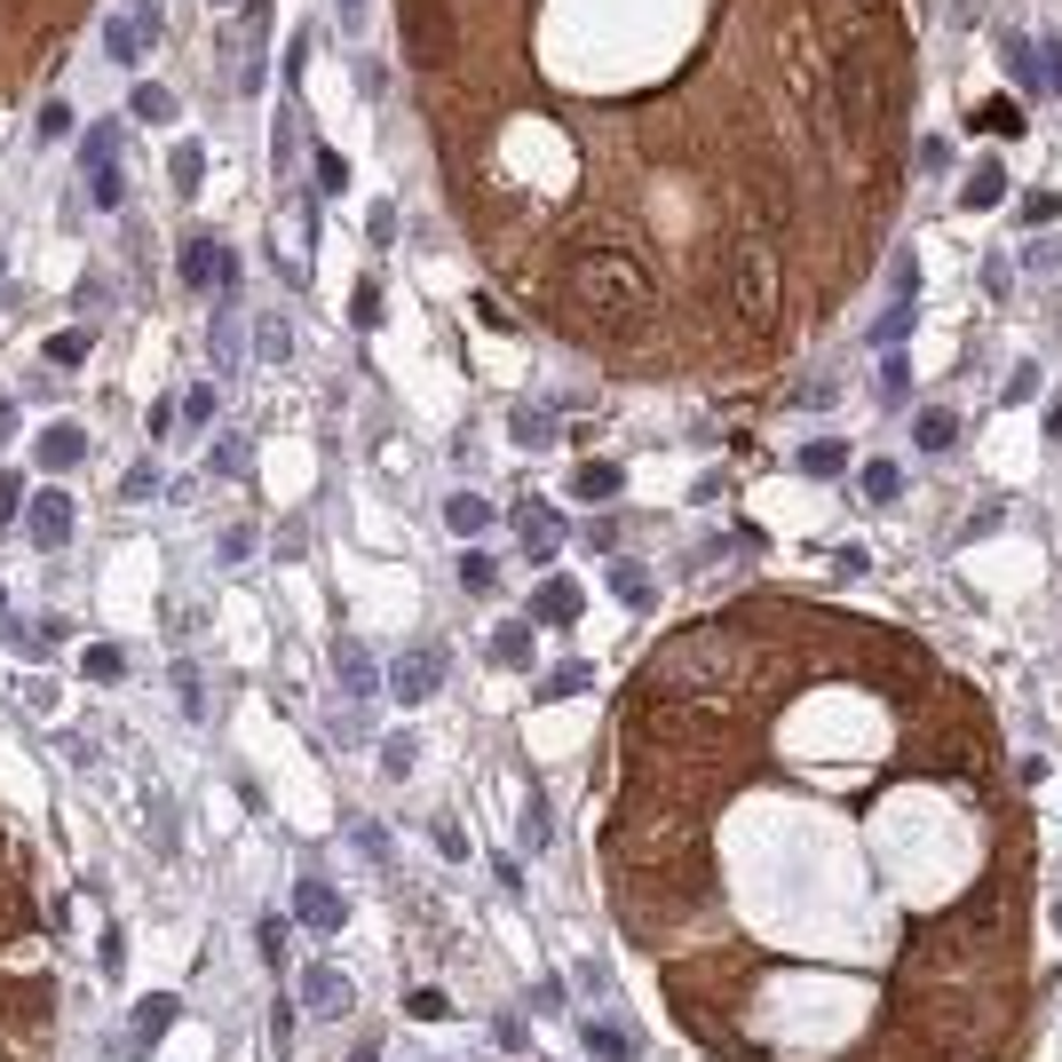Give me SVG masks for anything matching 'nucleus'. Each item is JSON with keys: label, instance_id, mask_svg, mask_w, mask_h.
<instances>
[{"label": "nucleus", "instance_id": "obj_39", "mask_svg": "<svg viewBox=\"0 0 1062 1062\" xmlns=\"http://www.w3.org/2000/svg\"><path fill=\"white\" fill-rule=\"evenodd\" d=\"M349 833H357V849H365V856H389V833H381V824H373V817H357V824H349Z\"/></svg>", "mask_w": 1062, "mask_h": 1062}, {"label": "nucleus", "instance_id": "obj_2", "mask_svg": "<svg viewBox=\"0 0 1062 1062\" xmlns=\"http://www.w3.org/2000/svg\"><path fill=\"white\" fill-rule=\"evenodd\" d=\"M777 246L770 239H738V254H729V318L746 325V334H770L777 318Z\"/></svg>", "mask_w": 1062, "mask_h": 1062}, {"label": "nucleus", "instance_id": "obj_49", "mask_svg": "<svg viewBox=\"0 0 1062 1062\" xmlns=\"http://www.w3.org/2000/svg\"><path fill=\"white\" fill-rule=\"evenodd\" d=\"M349 1062H381V1047H373V1039H365V1047H357V1054H349Z\"/></svg>", "mask_w": 1062, "mask_h": 1062}, {"label": "nucleus", "instance_id": "obj_33", "mask_svg": "<svg viewBox=\"0 0 1062 1062\" xmlns=\"http://www.w3.org/2000/svg\"><path fill=\"white\" fill-rule=\"evenodd\" d=\"M136 119H175V95L168 88H136Z\"/></svg>", "mask_w": 1062, "mask_h": 1062}, {"label": "nucleus", "instance_id": "obj_10", "mask_svg": "<svg viewBox=\"0 0 1062 1062\" xmlns=\"http://www.w3.org/2000/svg\"><path fill=\"white\" fill-rule=\"evenodd\" d=\"M302 1007H310V1015H342V1007H349V983H342V968H334V959L302 968Z\"/></svg>", "mask_w": 1062, "mask_h": 1062}, {"label": "nucleus", "instance_id": "obj_37", "mask_svg": "<svg viewBox=\"0 0 1062 1062\" xmlns=\"http://www.w3.org/2000/svg\"><path fill=\"white\" fill-rule=\"evenodd\" d=\"M904 381H912V365L896 357V349H880V389H888V396H904Z\"/></svg>", "mask_w": 1062, "mask_h": 1062}, {"label": "nucleus", "instance_id": "obj_29", "mask_svg": "<svg viewBox=\"0 0 1062 1062\" xmlns=\"http://www.w3.org/2000/svg\"><path fill=\"white\" fill-rule=\"evenodd\" d=\"M801 469H809V476H841V469H849V445H809Z\"/></svg>", "mask_w": 1062, "mask_h": 1062}, {"label": "nucleus", "instance_id": "obj_18", "mask_svg": "<svg viewBox=\"0 0 1062 1062\" xmlns=\"http://www.w3.org/2000/svg\"><path fill=\"white\" fill-rule=\"evenodd\" d=\"M175 1015H183L175 991H151V1000L136 1007V1023H127V1031H136V1039H159V1031H175Z\"/></svg>", "mask_w": 1062, "mask_h": 1062}, {"label": "nucleus", "instance_id": "obj_17", "mask_svg": "<svg viewBox=\"0 0 1062 1062\" xmlns=\"http://www.w3.org/2000/svg\"><path fill=\"white\" fill-rule=\"evenodd\" d=\"M445 523L460 531V540H476V531H492V500H484V492H452V500H445Z\"/></svg>", "mask_w": 1062, "mask_h": 1062}, {"label": "nucleus", "instance_id": "obj_8", "mask_svg": "<svg viewBox=\"0 0 1062 1062\" xmlns=\"http://www.w3.org/2000/svg\"><path fill=\"white\" fill-rule=\"evenodd\" d=\"M293 920H302V927H318V936H334V927L349 920V904H342V896H334V888H325V880L310 873L302 888H293Z\"/></svg>", "mask_w": 1062, "mask_h": 1062}, {"label": "nucleus", "instance_id": "obj_20", "mask_svg": "<svg viewBox=\"0 0 1062 1062\" xmlns=\"http://www.w3.org/2000/svg\"><path fill=\"white\" fill-rule=\"evenodd\" d=\"M912 445H920V452H951V445H959V420H951V413H920V420H912Z\"/></svg>", "mask_w": 1062, "mask_h": 1062}, {"label": "nucleus", "instance_id": "obj_27", "mask_svg": "<svg viewBox=\"0 0 1062 1062\" xmlns=\"http://www.w3.org/2000/svg\"><path fill=\"white\" fill-rule=\"evenodd\" d=\"M80 667H88L95 682H119V674H127V658H119L112 643H88V658H80Z\"/></svg>", "mask_w": 1062, "mask_h": 1062}, {"label": "nucleus", "instance_id": "obj_42", "mask_svg": "<svg viewBox=\"0 0 1062 1062\" xmlns=\"http://www.w3.org/2000/svg\"><path fill=\"white\" fill-rule=\"evenodd\" d=\"M381 761H389V777H405V770H413V738H389Z\"/></svg>", "mask_w": 1062, "mask_h": 1062}, {"label": "nucleus", "instance_id": "obj_34", "mask_svg": "<svg viewBox=\"0 0 1062 1062\" xmlns=\"http://www.w3.org/2000/svg\"><path fill=\"white\" fill-rule=\"evenodd\" d=\"M508 428H516V445H547V437H555V420H547V413H516Z\"/></svg>", "mask_w": 1062, "mask_h": 1062}, {"label": "nucleus", "instance_id": "obj_5", "mask_svg": "<svg viewBox=\"0 0 1062 1062\" xmlns=\"http://www.w3.org/2000/svg\"><path fill=\"white\" fill-rule=\"evenodd\" d=\"M389 690H396L405 706L437 699V690H445V650H437V643H428V650H405V658L389 667Z\"/></svg>", "mask_w": 1062, "mask_h": 1062}, {"label": "nucleus", "instance_id": "obj_45", "mask_svg": "<svg viewBox=\"0 0 1062 1062\" xmlns=\"http://www.w3.org/2000/svg\"><path fill=\"white\" fill-rule=\"evenodd\" d=\"M270 1039H278V1047L293 1039V1000H270Z\"/></svg>", "mask_w": 1062, "mask_h": 1062}, {"label": "nucleus", "instance_id": "obj_38", "mask_svg": "<svg viewBox=\"0 0 1062 1062\" xmlns=\"http://www.w3.org/2000/svg\"><path fill=\"white\" fill-rule=\"evenodd\" d=\"M183 420H215V381H198V389L183 396Z\"/></svg>", "mask_w": 1062, "mask_h": 1062}, {"label": "nucleus", "instance_id": "obj_24", "mask_svg": "<svg viewBox=\"0 0 1062 1062\" xmlns=\"http://www.w3.org/2000/svg\"><path fill=\"white\" fill-rule=\"evenodd\" d=\"M523 547H531V563L555 555V516L547 508H523Z\"/></svg>", "mask_w": 1062, "mask_h": 1062}, {"label": "nucleus", "instance_id": "obj_21", "mask_svg": "<svg viewBox=\"0 0 1062 1062\" xmlns=\"http://www.w3.org/2000/svg\"><path fill=\"white\" fill-rule=\"evenodd\" d=\"M896 492H904V469H896V460H865V500H873V508H888Z\"/></svg>", "mask_w": 1062, "mask_h": 1062}, {"label": "nucleus", "instance_id": "obj_31", "mask_svg": "<svg viewBox=\"0 0 1062 1062\" xmlns=\"http://www.w3.org/2000/svg\"><path fill=\"white\" fill-rule=\"evenodd\" d=\"M405 1015H413V1023H445V1015H452V1000H445V991H413Z\"/></svg>", "mask_w": 1062, "mask_h": 1062}, {"label": "nucleus", "instance_id": "obj_41", "mask_svg": "<svg viewBox=\"0 0 1062 1062\" xmlns=\"http://www.w3.org/2000/svg\"><path fill=\"white\" fill-rule=\"evenodd\" d=\"M9 516H24V484H16L9 469H0V523H9Z\"/></svg>", "mask_w": 1062, "mask_h": 1062}, {"label": "nucleus", "instance_id": "obj_1", "mask_svg": "<svg viewBox=\"0 0 1062 1062\" xmlns=\"http://www.w3.org/2000/svg\"><path fill=\"white\" fill-rule=\"evenodd\" d=\"M563 293H572L579 325H595V334H635V325H650V278L626 254H579L563 270Z\"/></svg>", "mask_w": 1062, "mask_h": 1062}, {"label": "nucleus", "instance_id": "obj_7", "mask_svg": "<svg viewBox=\"0 0 1062 1062\" xmlns=\"http://www.w3.org/2000/svg\"><path fill=\"white\" fill-rule=\"evenodd\" d=\"M183 278H191V286H222V293H230V286H239V254L215 246V239H191V246H183Z\"/></svg>", "mask_w": 1062, "mask_h": 1062}, {"label": "nucleus", "instance_id": "obj_35", "mask_svg": "<svg viewBox=\"0 0 1062 1062\" xmlns=\"http://www.w3.org/2000/svg\"><path fill=\"white\" fill-rule=\"evenodd\" d=\"M572 690H587V667H555V674L540 682V699H572Z\"/></svg>", "mask_w": 1062, "mask_h": 1062}, {"label": "nucleus", "instance_id": "obj_4", "mask_svg": "<svg viewBox=\"0 0 1062 1062\" xmlns=\"http://www.w3.org/2000/svg\"><path fill=\"white\" fill-rule=\"evenodd\" d=\"M452 48V24L437 0H405V64H445Z\"/></svg>", "mask_w": 1062, "mask_h": 1062}, {"label": "nucleus", "instance_id": "obj_48", "mask_svg": "<svg viewBox=\"0 0 1062 1062\" xmlns=\"http://www.w3.org/2000/svg\"><path fill=\"white\" fill-rule=\"evenodd\" d=\"M9 428H16V413H9V396H0V445H9Z\"/></svg>", "mask_w": 1062, "mask_h": 1062}, {"label": "nucleus", "instance_id": "obj_36", "mask_svg": "<svg viewBox=\"0 0 1062 1062\" xmlns=\"http://www.w3.org/2000/svg\"><path fill=\"white\" fill-rule=\"evenodd\" d=\"M48 357H56V365H80V357H88V334H80V325H64V334L48 342Z\"/></svg>", "mask_w": 1062, "mask_h": 1062}, {"label": "nucleus", "instance_id": "obj_46", "mask_svg": "<svg viewBox=\"0 0 1062 1062\" xmlns=\"http://www.w3.org/2000/svg\"><path fill=\"white\" fill-rule=\"evenodd\" d=\"M342 32H365V0H342Z\"/></svg>", "mask_w": 1062, "mask_h": 1062}, {"label": "nucleus", "instance_id": "obj_50", "mask_svg": "<svg viewBox=\"0 0 1062 1062\" xmlns=\"http://www.w3.org/2000/svg\"><path fill=\"white\" fill-rule=\"evenodd\" d=\"M0 611H9V587H0Z\"/></svg>", "mask_w": 1062, "mask_h": 1062}, {"label": "nucleus", "instance_id": "obj_25", "mask_svg": "<svg viewBox=\"0 0 1062 1062\" xmlns=\"http://www.w3.org/2000/svg\"><path fill=\"white\" fill-rule=\"evenodd\" d=\"M207 469H215V476H246V437H239V428H230V437H215Z\"/></svg>", "mask_w": 1062, "mask_h": 1062}, {"label": "nucleus", "instance_id": "obj_52", "mask_svg": "<svg viewBox=\"0 0 1062 1062\" xmlns=\"http://www.w3.org/2000/svg\"><path fill=\"white\" fill-rule=\"evenodd\" d=\"M865 9H873V0H865Z\"/></svg>", "mask_w": 1062, "mask_h": 1062}, {"label": "nucleus", "instance_id": "obj_13", "mask_svg": "<svg viewBox=\"0 0 1062 1062\" xmlns=\"http://www.w3.org/2000/svg\"><path fill=\"white\" fill-rule=\"evenodd\" d=\"M579 619V587L572 579H540L531 587V626H572Z\"/></svg>", "mask_w": 1062, "mask_h": 1062}, {"label": "nucleus", "instance_id": "obj_3", "mask_svg": "<svg viewBox=\"0 0 1062 1062\" xmlns=\"http://www.w3.org/2000/svg\"><path fill=\"white\" fill-rule=\"evenodd\" d=\"M833 104H841V127L865 143L873 119H880V72H873V48H865V41H849V48L833 56Z\"/></svg>", "mask_w": 1062, "mask_h": 1062}, {"label": "nucleus", "instance_id": "obj_14", "mask_svg": "<svg viewBox=\"0 0 1062 1062\" xmlns=\"http://www.w3.org/2000/svg\"><path fill=\"white\" fill-rule=\"evenodd\" d=\"M531 658H540V635H531V619L492 626V667H531Z\"/></svg>", "mask_w": 1062, "mask_h": 1062}, {"label": "nucleus", "instance_id": "obj_22", "mask_svg": "<svg viewBox=\"0 0 1062 1062\" xmlns=\"http://www.w3.org/2000/svg\"><path fill=\"white\" fill-rule=\"evenodd\" d=\"M611 587H619V603H635V611H650V603H658V595H650V572H643V563H619V572H611Z\"/></svg>", "mask_w": 1062, "mask_h": 1062}, {"label": "nucleus", "instance_id": "obj_9", "mask_svg": "<svg viewBox=\"0 0 1062 1062\" xmlns=\"http://www.w3.org/2000/svg\"><path fill=\"white\" fill-rule=\"evenodd\" d=\"M143 41H159V9H127V16H112V32H104L112 64H136V56H143Z\"/></svg>", "mask_w": 1062, "mask_h": 1062}, {"label": "nucleus", "instance_id": "obj_32", "mask_svg": "<svg viewBox=\"0 0 1062 1062\" xmlns=\"http://www.w3.org/2000/svg\"><path fill=\"white\" fill-rule=\"evenodd\" d=\"M254 944H262V959H270V968H286V920H262Z\"/></svg>", "mask_w": 1062, "mask_h": 1062}, {"label": "nucleus", "instance_id": "obj_47", "mask_svg": "<svg viewBox=\"0 0 1062 1062\" xmlns=\"http://www.w3.org/2000/svg\"><path fill=\"white\" fill-rule=\"evenodd\" d=\"M1047 437L1062 445V396H1054V405H1047Z\"/></svg>", "mask_w": 1062, "mask_h": 1062}, {"label": "nucleus", "instance_id": "obj_6", "mask_svg": "<svg viewBox=\"0 0 1062 1062\" xmlns=\"http://www.w3.org/2000/svg\"><path fill=\"white\" fill-rule=\"evenodd\" d=\"M24 531H32V547H64V540H72V500H64V492H32V500H24Z\"/></svg>", "mask_w": 1062, "mask_h": 1062}, {"label": "nucleus", "instance_id": "obj_30", "mask_svg": "<svg viewBox=\"0 0 1062 1062\" xmlns=\"http://www.w3.org/2000/svg\"><path fill=\"white\" fill-rule=\"evenodd\" d=\"M198 175H207V159H198V143H175V191H183V198L198 191Z\"/></svg>", "mask_w": 1062, "mask_h": 1062}, {"label": "nucleus", "instance_id": "obj_23", "mask_svg": "<svg viewBox=\"0 0 1062 1062\" xmlns=\"http://www.w3.org/2000/svg\"><path fill=\"white\" fill-rule=\"evenodd\" d=\"M1000 198H1007V175H1000V159H983L968 175V207H1000Z\"/></svg>", "mask_w": 1062, "mask_h": 1062}, {"label": "nucleus", "instance_id": "obj_16", "mask_svg": "<svg viewBox=\"0 0 1062 1062\" xmlns=\"http://www.w3.org/2000/svg\"><path fill=\"white\" fill-rule=\"evenodd\" d=\"M619 484H626V476L611 469V460H587V469H572V500H587V508H595V500H619Z\"/></svg>", "mask_w": 1062, "mask_h": 1062}, {"label": "nucleus", "instance_id": "obj_40", "mask_svg": "<svg viewBox=\"0 0 1062 1062\" xmlns=\"http://www.w3.org/2000/svg\"><path fill=\"white\" fill-rule=\"evenodd\" d=\"M1054 215H1062L1054 191H1031V198H1023V222H1054Z\"/></svg>", "mask_w": 1062, "mask_h": 1062}, {"label": "nucleus", "instance_id": "obj_43", "mask_svg": "<svg viewBox=\"0 0 1062 1062\" xmlns=\"http://www.w3.org/2000/svg\"><path fill=\"white\" fill-rule=\"evenodd\" d=\"M119 492H127V500H151V492H159V469H151V460H143V469H136V476H127Z\"/></svg>", "mask_w": 1062, "mask_h": 1062}, {"label": "nucleus", "instance_id": "obj_11", "mask_svg": "<svg viewBox=\"0 0 1062 1062\" xmlns=\"http://www.w3.org/2000/svg\"><path fill=\"white\" fill-rule=\"evenodd\" d=\"M579 1047L595 1054V1062H643V1047H635V1031H626V1023H579Z\"/></svg>", "mask_w": 1062, "mask_h": 1062}, {"label": "nucleus", "instance_id": "obj_12", "mask_svg": "<svg viewBox=\"0 0 1062 1062\" xmlns=\"http://www.w3.org/2000/svg\"><path fill=\"white\" fill-rule=\"evenodd\" d=\"M32 460H41V469H80V460H88V428H72V420L41 428V445H32Z\"/></svg>", "mask_w": 1062, "mask_h": 1062}, {"label": "nucleus", "instance_id": "obj_19", "mask_svg": "<svg viewBox=\"0 0 1062 1062\" xmlns=\"http://www.w3.org/2000/svg\"><path fill=\"white\" fill-rule=\"evenodd\" d=\"M516 833H523V849H531V856H540V849L555 841V809H547V793H531V801H523V817H516Z\"/></svg>", "mask_w": 1062, "mask_h": 1062}, {"label": "nucleus", "instance_id": "obj_15", "mask_svg": "<svg viewBox=\"0 0 1062 1062\" xmlns=\"http://www.w3.org/2000/svg\"><path fill=\"white\" fill-rule=\"evenodd\" d=\"M334 682L349 690V699H373V690H381V674H373V658H365L357 643H334Z\"/></svg>", "mask_w": 1062, "mask_h": 1062}, {"label": "nucleus", "instance_id": "obj_28", "mask_svg": "<svg viewBox=\"0 0 1062 1062\" xmlns=\"http://www.w3.org/2000/svg\"><path fill=\"white\" fill-rule=\"evenodd\" d=\"M254 349H262V357H286V349H293V325H286V318H262V325H254Z\"/></svg>", "mask_w": 1062, "mask_h": 1062}, {"label": "nucleus", "instance_id": "obj_26", "mask_svg": "<svg viewBox=\"0 0 1062 1062\" xmlns=\"http://www.w3.org/2000/svg\"><path fill=\"white\" fill-rule=\"evenodd\" d=\"M492 579H500V563H492V555H476V547L460 555V587H469V595H484Z\"/></svg>", "mask_w": 1062, "mask_h": 1062}, {"label": "nucleus", "instance_id": "obj_44", "mask_svg": "<svg viewBox=\"0 0 1062 1062\" xmlns=\"http://www.w3.org/2000/svg\"><path fill=\"white\" fill-rule=\"evenodd\" d=\"M95 959H104V976H119V959H127V936H119V927H112L104 944H95Z\"/></svg>", "mask_w": 1062, "mask_h": 1062}, {"label": "nucleus", "instance_id": "obj_51", "mask_svg": "<svg viewBox=\"0 0 1062 1062\" xmlns=\"http://www.w3.org/2000/svg\"><path fill=\"white\" fill-rule=\"evenodd\" d=\"M215 9H230V0H215Z\"/></svg>", "mask_w": 1062, "mask_h": 1062}]
</instances>
